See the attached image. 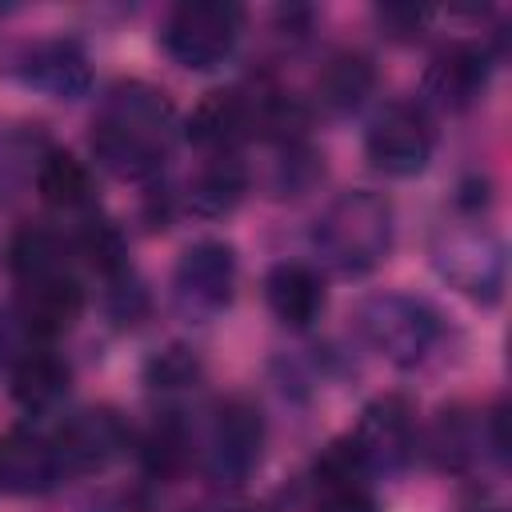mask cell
I'll use <instances>...</instances> for the list:
<instances>
[{
  "label": "cell",
  "mask_w": 512,
  "mask_h": 512,
  "mask_svg": "<svg viewBox=\"0 0 512 512\" xmlns=\"http://www.w3.org/2000/svg\"><path fill=\"white\" fill-rule=\"evenodd\" d=\"M488 512H496V508H488Z\"/></svg>",
  "instance_id": "28"
},
{
  "label": "cell",
  "mask_w": 512,
  "mask_h": 512,
  "mask_svg": "<svg viewBox=\"0 0 512 512\" xmlns=\"http://www.w3.org/2000/svg\"><path fill=\"white\" fill-rule=\"evenodd\" d=\"M364 152L388 176H416V172H424V164L432 156V128L420 108L388 104L372 120V128L364 136Z\"/></svg>",
  "instance_id": "10"
},
{
  "label": "cell",
  "mask_w": 512,
  "mask_h": 512,
  "mask_svg": "<svg viewBox=\"0 0 512 512\" xmlns=\"http://www.w3.org/2000/svg\"><path fill=\"white\" fill-rule=\"evenodd\" d=\"M488 72H492V64H488L484 48L452 44L432 56V64L424 72V96H428V104H436L444 112H460L484 96Z\"/></svg>",
  "instance_id": "11"
},
{
  "label": "cell",
  "mask_w": 512,
  "mask_h": 512,
  "mask_svg": "<svg viewBox=\"0 0 512 512\" xmlns=\"http://www.w3.org/2000/svg\"><path fill=\"white\" fill-rule=\"evenodd\" d=\"M436 272L464 296L492 304L504 288V244L488 228H444L432 244Z\"/></svg>",
  "instance_id": "5"
},
{
  "label": "cell",
  "mask_w": 512,
  "mask_h": 512,
  "mask_svg": "<svg viewBox=\"0 0 512 512\" xmlns=\"http://www.w3.org/2000/svg\"><path fill=\"white\" fill-rule=\"evenodd\" d=\"M248 192V168L232 156V152H220L212 156L188 184V204L200 212V216H224L232 212Z\"/></svg>",
  "instance_id": "19"
},
{
  "label": "cell",
  "mask_w": 512,
  "mask_h": 512,
  "mask_svg": "<svg viewBox=\"0 0 512 512\" xmlns=\"http://www.w3.org/2000/svg\"><path fill=\"white\" fill-rule=\"evenodd\" d=\"M8 264L20 284L68 276V244L52 228H20L8 248Z\"/></svg>",
  "instance_id": "20"
},
{
  "label": "cell",
  "mask_w": 512,
  "mask_h": 512,
  "mask_svg": "<svg viewBox=\"0 0 512 512\" xmlns=\"http://www.w3.org/2000/svg\"><path fill=\"white\" fill-rule=\"evenodd\" d=\"M264 300L272 308V316L284 324V328H312L320 316H324V280L308 268V264H276L268 276H264Z\"/></svg>",
  "instance_id": "15"
},
{
  "label": "cell",
  "mask_w": 512,
  "mask_h": 512,
  "mask_svg": "<svg viewBox=\"0 0 512 512\" xmlns=\"http://www.w3.org/2000/svg\"><path fill=\"white\" fill-rule=\"evenodd\" d=\"M128 444V428L112 408H84L76 416H68L56 436H52V452L60 464V476H88L108 468Z\"/></svg>",
  "instance_id": "8"
},
{
  "label": "cell",
  "mask_w": 512,
  "mask_h": 512,
  "mask_svg": "<svg viewBox=\"0 0 512 512\" xmlns=\"http://www.w3.org/2000/svg\"><path fill=\"white\" fill-rule=\"evenodd\" d=\"M20 80L56 100H76L92 88V68H88V56L80 52V44L44 40L20 56Z\"/></svg>",
  "instance_id": "12"
},
{
  "label": "cell",
  "mask_w": 512,
  "mask_h": 512,
  "mask_svg": "<svg viewBox=\"0 0 512 512\" xmlns=\"http://www.w3.org/2000/svg\"><path fill=\"white\" fill-rule=\"evenodd\" d=\"M252 128H256V104L236 88L208 92L188 116V140L212 156L232 152Z\"/></svg>",
  "instance_id": "13"
},
{
  "label": "cell",
  "mask_w": 512,
  "mask_h": 512,
  "mask_svg": "<svg viewBox=\"0 0 512 512\" xmlns=\"http://www.w3.org/2000/svg\"><path fill=\"white\" fill-rule=\"evenodd\" d=\"M376 72L360 52H336L320 72H316V104L324 112H352L356 104H364V96L372 92Z\"/></svg>",
  "instance_id": "18"
},
{
  "label": "cell",
  "mask_w": 512,
  "mask_h": 512,
  "mask_svg": "<svg viewBox=\"0 0 512 512\" xmlns=\"http://www.w3.org/2000/svg\"><path fill=\"white\" fill-rule=\"evenodd\" d=\"M88 512H152L148 496L132 492V488H116V492H104L100 500H92Z\"/></svg>",
  "instance_id": "26"
},
{
  "label": "cell",
  "mask_w": 512,
  "mask_h": 512,
  "mask_svg": "<svg viewBox=\"0 0 512 512\" xmlns=\"http://www.w3.org/2000/svg\"><path fill=\"white\" fill-rule=\"evenodd\" d=\"M140 456H144V468L152 476H176L188 464V428L172 412H164L148 428V436L140 444Z\"/></svg>",
  "instance_id": "22"
},
{
  "label": "cell",
  "mask_w": 512,
  "mask_h": 512,
  "mask_svg": "<svg viewBox=\"0 0 512 512\" xmlns=\"http://www.w3.org/2000/svg\"><path fill=\"white\" fill-rule=\"evenodd\" d=\"M60 480L52 440L32 428H12L0 440V488L8 492H48Z\"/></svg>",
  "instance_id": "16"
},
{
  "label": "cell",
  "mask_w": 512,
  "mask_h": 512,
  "mask_svg": "<svg viewBox=\"0 0 512 512\" xmlns=\"http://www.w3.org/2000/svg\"><path fill=\"white\" fill-rule=\"evenodd\" d=\"M264 456V416L248 400H228L216 408L208 428L204 468L216 484H244Z\"/></svg>",
  "instance_id": "7"
},
{
  "label": "cell",
  "mask_w": 512,
  "mask_h": 512,
  "mask_svg": "<svg viewBox=\"0 0 512 512\" xmlns=\"http://www.w3.org/2000/svg\"><path fill=\"white\" fill-rule=\"evenodd\" d=\"M196 376H200V360H196L184 344H168V348L156 352V356L148 360V368H144V380H148L152 388H160V392L188 388V384H196Z\"/></svg>",
  "instance_id": "24"
},
{
  "label": "cell",
  "mask_w": 512,
  "mask_h": 512,
  "mask_svg": "<svg viewBox=\"0 0 512 512\" xmlns=\"http://www.w3.org/2000/svg\"><path fill=\"white\" fill-rule=\"evenodd\" d=\"M244 12L228 0H184L164 20V48L180 68H220L240 40Z\"/></svg>",
  "instance_id": "3"
},
{
  "label": "cell",
  "mask_w": 512,
  "mask_h": 512,
  "mask_svg": "<svg viewBox=\"0 0 512 512\" xmlns=\"http://www.w3.org/2000/svg\"><path fill=\"white\" fill-rule=\"evenodd\" d=\"M312 244L324 256V264H332L344 276L372 272L392 248V208H388V200L368 192V188L340 192L320 212V220L312 228Z\"/></svg>",
  "instance_id": "2"
},
{
  "label": "cell",
  "mask_w": 512,
  "mask_h": 512,
  "mask_svg": "<svg viewBox=\"0 0 512 512\" xmlns=\"http://www.w3.org/2000/svg\"><path fill=\"white\" fill-rule=\"evenodd\" d=\"M68 364L48 352V348H28L16 364H12V396L28 408V412H44L52 408L56 400H64L68 392Z\"/></svg>",
  "instance_id": "17"
},
{
  "label": "cell",
  "mask_w": 512,
  "mask_h": 512,
  "mask_svg": "<svg viewBox=\"0 0 512 512\" xmlns=\"http://www.w3.org/2000/svg\"><path fill=\"white\" fill-rule=\"evenodd\" d=\"M224 512H260V508H224Z\"/></svg>",
  "instance_id": "27"
},
{
  "label": "cell",
  "mask_w": 512,
  "mask_h": 512,
  "mask_svg": "<svg viewBox=\"0 0 512 512\" xmlns=\"http://www.w3.org/2000/svg\"><path fill=\"white\" fill-rule=\"evenodd\" d=\"M172 124L176 112L160 88L140 80L116 84L104 96L100 116L92 124V152L112 176L144 180L164 164L172 144Z\"/></svg>",
  "instance_id": "1"
},
{
  "label": "cell",
  "mask_w": 512,
  "mask_h": 512,
  "mask_svg": "<svg viewBox=\"0 0 512 512\" xmlns=\"http://www.w3.org/2000/svg\"><path fill=\"white\" fill-rule=\"evenodd\" d=\"M84 312V288L76 284V276H52V280H36L24 284L16 316L24 320V328L32 332V340H56L64 336Z\"/></svg>",
  "instance_id": "14"
},
{
  "label": "cell",
  "mask_w": 512,
  "mask_h": 512,
  "mask_svg": "<svg viewBox=\"0 0 512 512\" xmlns=\"http://www.w3.org/2000/svg\"><path fill=\"white\" fill-rule=\"evenodd\" d=\"M236 284V252L224 240H196L180 252L172 272L176 308L192 320H212L228 308Z\"/></svg>",
  "instance_id": "6"
},
{
  "label": "cell",
  "mask_w": 512,
  "mask_h": 512,
  "mask_svg": "<svg viewBox=\"0 0 512 512\" xmlns=\"http://www.w3.org/2000/svg\"><path fill=\"white\" fill-rule=\"evenodd\" d=\"M368 472H396L416 452V416L404 396H380L360 412L356 432L348 436Z\"/></svg>",
  "instance_id": "9"
},
{
  "label": "cell",
  "mask_w": 512,
  "mask_h": 512,
  "mask_svg": "<svg viewBox=\"0 0 512 512\" xmlns=\"http://www.w3.org/2000/svg\"><path fill=\"white\" fill-rule=\"evenodd\" d=\"M36 192L44 204L60 212H76L92 204V172L72 152H48L36 168Z\"/></svg>",
  "instance_id": "21"
},
{
  "label": "cell",
  "mask_w": 512,
  "mask_h": 512,
  "mask_svg": "<svg viewBox=\"0 0 512 512\" xmlns=\"http://www.w3.org/2000/svg\"><path fill=\"white\" fill-rule=\"evenodd\" d=\"M432 456L440 468H464L472 456H476V440H472V428L452 412L440 416L436 432H432Z\"/></svg>",
  "instance_id": "25"
},
{
  "label": "cell",
  "mask_w": 512,
  "mask_h": 512,
  "mask_svg": "<svg viewBox=\"0 0 512 512\" xmlns=\"http://www.w3.org/2000/svg\"><path fill=\"white\" fill-rule=\"evenodd\" d=\"M76 252H80L100 276H108V280H116V276L128 272V248H124V236H120V228L108 224V220H88L84 232L76 236Z\"/></svg>",
  "instance_id": "23"
},
{
  "label": "cell",
  "mask_w": 512,
  "mask_h": 512,
  "mask_svg": "<svg viewBox=\"0 0 512 512\" xmlns=\"http://www.w3.org/2000/svg\"><path fill=\"white\" fill-rule=\"evenodd\" d=\"M360 332L364 340L388 360V364H400V368H412L428 356V348L436 344V312L416 300V296H404V292H380V296H368L360 304Z\"/></svg>",
  "instance_id": "4"
}]
</instances>
